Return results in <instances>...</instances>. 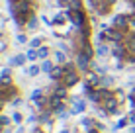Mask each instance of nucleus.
<instances>
[{
    "label": "nucleus",
    "mask_w": 135,
    "mask_h": 133,
    "mask_svg": "<svg viewBox=\"0 0 135 133\" xmlns=\"http://www.w3.org/2000/svg\"><path fill=\"white\" fill-rule=\"evenodd\" d=\"M8 4H10V14L16 20V24L18 26L27 24L31 16V0H8Z\"/></svg>",
    "instance_id": "nucleus-1"
},
{
    "label": "nucleus",
    "mask_w": 135,
    "mask_h": 133,
    "mask_svg": "<svg viewBox=\"0 0 135 133\" xmlns=\"http://www.w3.org/2000/svg\"><path fill=\"white\" fill-rule=\"evenodd\" d=\"M61 82H63V86H67V88L69 86H74L78 82V72L73 68V65H67V75H65V78Z\"/></svg>",
    "instance_id": "nucleus-2"
},
{
    "label": "nucleus",
    "mask_w": 135,
    "mask_h": 133,
    "mask_svg": "<svg viewBox=\"0 0 135 133\" xmlns=\"http://www.w3.org/2000/svg\"><path fill=\"white\" fill-rule=\"evenodd\" d=\"M71 104H73V108H71L73 116H76V114H80V112H84V110H86V102H84V100H80L78 96H73Z\"/></svg>",
    "instance_id": "nucleus-3"
},
{
    "label": "nucleus",
    "mask_w": 135,
    "mask_h": 133,
    "mask_svg": "<svg viewBox=\"0 0 135 133\" xmlns=\"http://www.w3.org/2000/svg\"><path fill=\"white\" fill-rule=\"evenodd\" d=\"M114 27L119 29V31H125L129 27V18L123 16V14H118V16L114 18Z\"/></svg>",
    "instance_id": "nucleus-4"
},
{
    "label": "nucleus",
    "mask_w": 135,
    "mask_h": 133,
    "mask_svg": "<svg viewBox=\"0 0 135 133\" xmlns=\"http://www.w3.org/2000/svg\"><path fill=\"white\" fill-rule=\"evenodd\" d=\"M76 67L80 68V71H88V68H90V57H88L86 53L78 51V55H76Z\"/></svg>",
    "instance_id": "nucleus-5"
},
{
    "label": "nucleus",
    "mask_w": 135,
    "mask_h": 133,
    "mask_svg": "<svg viewBox=\"0 0 135 133\" xmlns=\"http://www.w3.org/2000/svg\"><path fill=\"white\" fill-rule=\"evenodd\" d=\"M102 104H104V110H106L108 114H115V112H118V104H119V102H118V98H115V96H110V98L104 100Z\"/></svg>",
    "instance_id": "nucleus-6"
},
{
    "label": "nucleus",
    "mask_w": 135,
    "mask_h": 133,
    "mask_svg": "<svg viewBox=\"0 0 135 133\" xmlns=\"http://www.w3.org/2000/svg\"><path fill=\"white\" fill-rule=\"evenodd\" d=\"M26 61H27V57L24 53H20V55H16V57H12L10 61H8V65H10V67H24Z\"/></svg>",
    "instance_id": "nucleus-7"
},
{
    "label": "nucleus",
    "mask_w": 135,
    "mask_h": 133,
    "mask_svg": "<svg viewBox=\"0 0 135 133\" xmlns=\"http://www.w3.org/2000/svg\"><path fill=\"white\" fill-rule=\"evenodd\" d=\"M112 53V49L108 47V43H98L96 45V55L102 59V57H108V55Z\"/></svg>",
    "instance_id": "nucleus-8"
},
{
    "label": "nucleus",
    "mask_w": 135,
    "mask_h": 133,
    "mask_svg": "<svg viewBox=\"0 0 135 133\" xmlns=\"http://www.w3.org/2000/svg\"><path fill=\"white\" fill-rule=\"evenodd\" d=\"M123 43H125V47H127V51L131 53V55H135V33L127 35V39H125Z\"/></svg>",
    "instance_id": "nucleus-9"
},
{
    "label": "nucleus",
    "mask_w": 135,
    "mask_h": 133,
    "mask_svg": "<svg viewBox=\"0 0 135 133\" xmlns=\"http://www.w3.org/2000/svg\"><path fill=\"white\" fill-rule=\"evenodd\" d=\"M53 68H55V65L49 61V59H45V61L41 63V72H49V75H51V72H53Z\"/></svg>",
    "instance_id": "nucleus-10"
},
{
    "label": "nucleus",
    "mask_w": 135,
    "mask_h": 133,
    "mask_svg": "<svg viewBox=\"0 0 135 133\" xmlns=\"http://www.w3.org/2000/svg\"><path fill=\"white\" fill-rule=\"evenodd\" d=\"M67 20H69V18H67V14H57V16L53 18V24H55V26H63Z\"/></svg>",
    "instance_id": "nucleus-11"
},
{
    "label": "nucleus",
    "mask_w": 135,
    "mask_h": 133,
    "mask_svg": "<svg viewBox=\"0 0 135 133\" xmlns=\"http://www.w3.org/2000/svg\"><path fill=\"white\" fill-rule=\"evenodd\" d=\"M27 75H30V76H37V75H39V72H41V65H31L30 68H27Z\"/></svg>",
    "instance_id": "nucleus-12"
},
{
    "label": "nucleus",
    "mask_w": 135,
    "mask_h": 133,
    "mask_svg": "<svg viewBox=\"0 0 135 133\" xmlns=\"http://www.w3.org/2000/svg\"><path fill=\"white\" fill-rule=\"evenodd\" d=\"M37 55H39L41 61H45V59L49 57V47H43V45H41V47L37 49Z\"/></svg>",
    "instance_id": "nucleus-13"
},
{
    "label": "nucleus",
    "mask_w": 135,
    "mask_h": 133,
    "mask_svg": "<svg viewBox=\"0 0 135 133\" xmlns=\"http://www.w3.org/2000/svg\"><path fill=\"white\" fill-rule=\"evenodd\" d=\"M26 57H27V61H37V59H39V55H37V49H27Z\"/></svg>",
    "instance_id": "nucleus-14"
},
{
    "label": "nucleus",
    "mask_w": 135,
    "mask_h": 133,
    "mask_svg": "<svg viewBox=\"0 0 135 133\" xmlns=\"http://www.w3.org/2000/svg\"><path fill=\"white\" fill-rule=\"evenodd\" d=\"M55 96H57V98H65V96H67V86H59V88H55V92H53Z\"/></svg>",
    "instance_id": "nucleus-15"
},
{
    "label": "nucleus",
    "mask_w": 135,
    "mask_h": 133,
    "mask_svg": "<svg viewBox=\"0 0 135 133\" xmlns=\"http://www.w3.org/2000/svg\"><path fill=\"white\" fill-rule=\"evenodd\" d=\"M35 27H37V18L31 14L30 20H27V29H35Z\"/></svg>",
    "instance_id": "nucleus-16"
},
{
    "label": "nucleus",
    "mask_w": 135,
    "mask_h": 133,
    "mask_svg": "<svg viewBox=\"0 0 135 133\" xmlns=\"http://www.w3.org/2000/svg\"><path fill=\"white\" fill-rule=\"evenodd\" d=\"M41 43H43V39H41V37H33V39L30 41L31 49H39V47H41Z\"/></svg>",
    "instance_id": "nucleus-17"
},
{
    "label": "nucleus",
    "mask_w": 135,
    "mask_h": 133,
    "mask_svg": "<svg viewBox=\"0 0 135 133\" xmlns=\"http://www.w3.org/2000/svg\"><path fill=\"white\" fill-rule=\"evenodd\" d=\"M55 61L57 63H65L67 61V55H65L63 51H55Z\"/></svg>",
    "instance_id": "nucleus-18"
},
{
    "label": "nucleus",
    "mask_w": 135,
    "mask_h": 133,
    "mask_svg": "<svg viewBox=\"0 0 135 133\" xmlns=\"http://www.w3.org/2000/svg\"><path fill=\"white\" fill-rule=\"evenodd\" d=\"M31 100H33V102L43 100V92H41V90H33V92H31Z\"/></svg>",
    "instance_id": "nucleus-19"
},
{
    "label": "nucleus",
    "mask_w": 135,
    "mask_h": 133,
    "mask_svg": "<svg viewBox=\"0 0 135 133\" xmlns=\"http://www.w3.org/2000/svg\"><path fill=\"white\" fill-rule=\"evenodd\" d=\"M12 120L16 121V123H22V120H24V117H22L20 112H14V114H12Z\"/></svg>",
    "instance_id": "nucleus-20"
},
{
    "label": "nucleus",
    "mask_w": 135,
    "mask_h": 133,
    "mask_svg": "<svg viewBox=\"0 0 135 133\" xmlns=\"http://www.w3.org/2000/svg\"><path fill=\"white\" fill-rule=\"evenodd\" d=\"M18 43H27V35H24V33H18Z\"/></svg>",
    "instance_id": "nucleus-21"
},
{
    "label": "nucleus",
    "mask_w": 135,
    "mask_h": 133,
    "mask_svg": "<svg viewBox=\"0 0 135 133\" xmlns=\"http://www.w3.org/2000/svg\"><path fill=\"white\" fill-rule=\"evenodd\" d=\"M129 29H131L133 33H135V16H131V18H129Z\"/></svg>",
    "instance_id": "nucleus-22"
},
{
    "label": "nucleus",
    "mask_w": 135,
    "mask_h": 133,
    "mask_svg": "<svg viewBox=\"0 0 135 133\" xmlns=\"http://www.w3.org/2000/svg\"><path fill=\"white\" fill-rule=\"evenodd\" d=\"M6 123H10V120L6 116H0V125H6Z\"/></svg>",
    "instance_id": "nucleus-23"
},
{
    "label": "nucleus",
    "mask_w": 135,
    "mask_h": 133,
    "mask_svg": "<svg viewBox=\"0 0 135 133\" xmlns=\"http://www.w3.org/2000/svg\"><path fill=\"white\" fill-rule=\"evenodd\" d=\"M92 125V120H82V127H90Z\"/></svg>",
    "instance_id": "nucleus-24"
},
{
    "label": "nucleus",
    "mask_w": 135,
    "mask_h": 133,
    "mask_svg": "<svg viewBox=\"0 0 135 133\" xmlns=\"http://www.w3.org/2000/svg\"><path fill=\"white\" fill-rule=\"evenodd\" d=\"M125 123H127V120H119L118 121V127H125Z\"/></svg>",
    "instance_id": "nucleus-25"
},
{
    "label": "nucleus",
    "mask_w": 135,
    "mask_h": 133,
    "mask_svg": "<svg viewBox=\"0 0 135 133\" xmlns=\"http://www.w3.org/2000/svg\"><path fill=\"white\" fill-rule=\"evenodd\" d=\"M129 121H131V123H135V114H131V116H129Z\"/></svg>",
    "instance_id": "nucleus-26"
},
{
    "label": "nucleus",
    "mask_w": 135,
    "mask_h": 133,
    "mask_svg": "<svg viewBox=\"0 0 135 133\" xmlns=\"http://www.w3.org/2000/svg\"><path fill=\"white\" fill-rule=\"evenodd\" d=\"M129 133H135V127L131 125V127H129Z\"/></svg>",
    "instance_id": "nucleus-27"
},
{
    "label": "nucleus",
    "mask_w": 135,
    "mask_h": 133,
    "mask_svg": "<svg viewBox=\"0 0 135 133\" xmlns=\"http://www.w3.org/2000/svg\"><path fill=\"white\" fill-rule=\"evenodd\" d=\"M4 133H10V131H4Z\"/></svg>",
    "instance_id": "nucleus-28"
}]
</instances>
